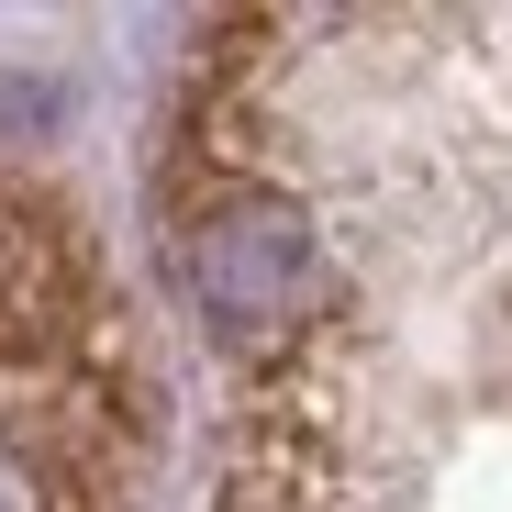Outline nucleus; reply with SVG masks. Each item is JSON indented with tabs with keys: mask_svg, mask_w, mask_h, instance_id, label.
Listing matches in <instances>:
<instances>
[{
	"mask_svg": "<svg viewBox=\"0 0 512 512\" xmlns=\"http://www.w3.org/2000/svg\"><path fill=\"white\" fill-rule=\"evenodd\" d=\"M179 290L201 301V323L223 334V346H290V334L323 312V245L301 223V201L279 190H212L190 223H179Z\"/></svg>",
	"mask_w": 512,
	"mask_h": 512,
	"instance_id": "f257e3e1",
	"label": "nucleus"
},
{
	"mask_svg": "<svg viewBox=\"0 0 512 512\" xmlns=\"http://www.w3.org/2000/svg\"><path fill=\"white\" fill-rule=\"evenodd\" d=\"M0 512H56V479L34 468V446L0 435Z\"/></svg>",
	"mask_w": 512,
	"mask_h": 512,
	"instance_id": "f03ea898",
	"label": "nucleus"
}]
</instances>
